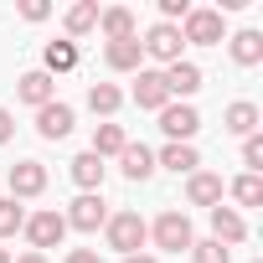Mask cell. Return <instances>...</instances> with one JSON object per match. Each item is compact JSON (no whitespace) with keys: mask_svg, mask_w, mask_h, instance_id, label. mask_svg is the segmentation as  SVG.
<instances>
[{"mask_svg":"<svg viewBox=\"0 0 263 263\" xmlns=\"http://www.w3.org/2000/svg\"><path fill=\"white\" fill-rule=\"evenodd\" d=\"M103 237H108V248L114 253H140L145 248V237H150V222L140 217V212H114L108 222H103Z\"/></svg>","mask_w":263,"mask_h":263,"instance_id":"1","label":"cell"},{"mask_svg":"<svg viewBox=\"0 0 263 263\" xmlns=\"http://www.w3.org/2000/svg\"><path fill=\"white\" fill-rule=\"evenodd\" d=\"M150 237H155V248H165V253H191V242H196L186 212H160L155 227H150Z\"/></svg>","mask_w":263,"mask_h":263,"instance_id":"2","label":"cell"},{"mask_svg":"<svg viewBox=\"0 0 263 263\" xmlns=\"http://www.w3.org/2000/svg\"><path fill=\"white\" fill-rule=\"evenodd\" d=\"M181 42H191V47H217V42H222V11L191 6V16L181 21Z\"/></svg>","mask_w":263,"mask_h":263,"instance_id":"3","label":"cell"},{"mask_svg":"<svg viewBox=\"0 0 263 263\" xmlns=\"http://www.w3.org/2000/svg\"><path fill=\"white\" fill-rule=\"evenodd\" d=\"M181 47H186V42H181V26H165V21H155V26L145 31V42H140V52L155 57V62H165V67L181 62Z\"/></svg>","mask_w":263,"mask_h":263,"instance_id":"4","label":"cell"},{"mask_svg":"<svg viewBox=\"0 0 263 263\" xmlns=\"http://www.w3.org/2000/svg\"><path fill=\"white\" fill-rule=\"evenodd\" d=\"M62 222H67V227H78V232H98V227L108 222V206H103V196H98V191H83V196L62 212Z\"/></svg>","mask_w":263,"mask_h":263,"instance_id":"5","label":"cell"},{"mask_svg":"<svg viewBox=\"0 0 263 263\" xmlns=\"http://www.w3.org/2000/svg\"><path fill=\"white\" fill-rule=\"evenodd\" d=\"M21 232L31 237V253H47V248H57L67 237V222H62V212H36V217H26Z\"/></svg>","mask_w":263,"mask_h":263,"instance_id":"6","label":"cell"},{"mask_svg":"<svg viewBox=\"0 0 263 263\" xmlns=\"http://www.w3.org/2000/svg\"><path fill=\"white\" fill-rule=\"evenodd\" d=\"M160 129L171 135V145H191V135L201 129V114L191 103H165L160 108Z\"/></svg>","mask_w":263,"mask_h":263,"instance_id":"7","label":"cell"},{"mask_svg":"<svg viewBox=\"0 0 263 263\" xmlns=\"http://www.w3.org/2000/svg\"><path fill=\"white\" fill-rule=\"evenodd\" d=\"M47 191V165L42 160H16L11 165V196L26 201V196H42Z\"/></svg>","mask_w":263,"mask_h":263,"instance_id":"8","label":"cell"},{"mask_svg":"<svg viewBox=\"0 0 263 263\" xmlns=\"http://www.w3.org/2000/svg\"><path fill=\"white\" fill-rule=\"evenodd\" d=\"M72 124H78V119H72V108H67V103H57V98L36 108V135H42V140H67V135H72Z\"/></svg>","mask_w":263,"mask_h":263,"instance_id":"9","label":"cell"},{"mask_svg":"<svg viewBox=\"0 0 263 263\" xmlns=\"http://www.w3.org/2000/svg\"><path fill=\"white\" fill-rule=\"evenodd\" d=\"M206 217H212V237H217L222 248H237V242L248 237V222H242L237 206H212Z\"/></svg>","mask_w":263,"mask_h":263,"instance_id":"10","label":"cell"},{"mask_svg":"<svg viewBox=\"0 0 263 263\" xmlns=\"http://www.w3.org/2000/svg\"><path fill=\"white\" fill-rule=\"evenodd\" d=\"M98 31L108 42H129V36H140V21L129 6H108V11H98Z\"/></svg>","mask_w":263,"mask_h":263,"instance_id":"11","label":"cell"},{"mask_svg":"<svg viewBox=\"0 0 263 263\" xmlns=\"http://www.w3.org/2000/svg\"><path fill=\"white\" fill-rule=\"evenodd\" d=\"M186 201L191 206H222V176H212V171H196V176H186Z\"/></svg>","mask_w":263,"mask_h":263,"instance_id":"12","label":"cell"},{"mask_svg":"<svg viewBox=\"0 0 263 263\" xmlns=\"http://www.w3.org/2000/svg\"><path fill=\"white\" fill-rule=\"evenodd\" d=\"M222 129H227V135H237V140L258 135V103H248V98L227 103V114H222Z\"/></svg>","mask_w":263,"mask_h":263,"instance_id":"13","label":"cell"},{"mask_svg":"<svg viewBox=\"0 0 263 263\" xmlns=\"http://www.w3.org/2000/svg\"><path fill=\"white\" fill-rule=\"evenodd\" d=\"M135 103L140 108H165L171 103V88H165V72H140V83H135Z\"/></svg>","mask_w":263,"mask_h":263,"instance_id":"14","label":"cell"},{"mask_svg":"<svg viewBox=\"0 0 263 263\" xmlns=\"http://www.w3.org/2000/svg\"><path fill=\"white\" fill-rule=\"evenodd\" d=\"M103 62H108L114 72H140V62H145L140 36H129V42H108V47H103Z\"/></svg>","mask_w":263,"mask_h":263,"instance_id":"15","label":"cell"},{"mask_svg":"<svg viewBox=\"0 0 263 263\" xmlns=\"http://www.w3.org/2000/svg\"><path fill=\"white\" fill-rule=\"evenodd\" d=\"M165 88H171V98H191L201 88V67L196 62H171L165 67Z\"/></svg>","mask_w":263,"mask_h":263,"instance_id":"16","label":"cell"},{"mask_svg":"<svg viewBox=\"0 0 263 263\" xmlns=\"http://www.w3.org/2000/svg\"><path fill=\"white\" fill-rule=\"evenodd\" d=\"M155 165H165V171H176V176H196V171H201V155H196V145H165V150L155 155Z\"/></svg>","mask_w":263,"mask_h":263,"instance_id":"17","label":"cell"},{"mask_svg":"<svg viewBox=\"0 0 263 263\" xmlns=\"http://www.w3.org/2000/svg\"><path fill=\"white\" fill-rule=\"evenodd\" d=\"M103 171H108V165H103V160H98L93 150L72 155V165H67V176H72V181H78L83 191H98V186H103Z\"/></svg>","mask_w":263,"mask_h":263,"instance_id":"18","label":"cell"},{"mask_svg":"<svg viewBox=\"0 0 263 263\" xmlns=\"http://www.w3.org/2000/svg\"><path fill=\"white\" fill-rule=\"evenodd\" d=\"M119 171H124L129 181H150V176H155V155H150L145 145H124V150H119Z\"/></svg>","mask_w":263,"mask_h":263,"instance_id":"19","label":"cell"},{"mask_svg":"<svg viewBox=\"0 0 263 263\" xmlns=\"http://www.w3.org/2000/svg\"><path fill=\"white\" fill-rule=\"evenodd\" d=\"M16 93H21V103L42 108V103H52V98H57V83H52L47 72H26V78L16 83Z\"/></svg>","mask_w":263,"mask_h":263,"instance_id":"20","label":"cell"},{"mask_svg":"<svg viewBox=\"0 0 263 263\" xmlns=\"http://www.w3.org/2000/svg\"><path fill=\"white\" fill-rule=\"evenodd\" d=\"M232 62H237V67H258V62H263V31H253V26L237 31V36H232Z\"/></svg>","mask_w":263,"mask_h":263,"instance_id":"21","label":"cell"},{"mask_svg":"<svg viewBox=\"0 0 263 263\" xmlns=\"http://www.w3.org/2000/svg\"><path fill=\"white\" fill-rule=\"evenodd\" d=\"M42 72L52 78V72H72L78 67V42H47V52H42Z\"/></svg>","mask_w":263,"mask_h":263,"instance_id":"22","label":"cell"},{"mask_svg":"<svg viewBox=\"0 0 263 263\" xmlns=\"http://www.w3.org/2000/svg\"><path fill=\"white\" fill-rule=\"evenodd\" d=\"M124 145H129V135H124L119 124H98V129H93V155H98V160H108V155H119Z\"/></svg>","mask_w":263,"mask_h":263,"instance_id":"23","label":"cell"},{"mask_svg":"<svg viewBox=\"0 0 263 263\" xmlns=\"http://www.w3.org/2000/svg\"><path fill=\"white\" fill-rule=\"evenodd\" d=\"M93 26H98V0H78L67 11V36H88Z\"/></svg>","mask_w":263,"mask_h":263,"instance_id":"24","label":"cell"},{"mask_svg":"<svg viewBox=\"0 0 263 263\" xmlns=\"http://www.w3.org/2000/svg\"><path fill=\"white\" fill-rule=\"evenodd\" d=\"M119 103H124V93H119L114 83H93V88H88V108H93V114L108 119V114H119Z\"/></svg>","mask_w":263,"mask_h":263,"instance_id":"25","label":"cell"},{"mask_svg":"<svg viewBox=\"0 0 263 263\" xmlns=\"http://www.w3.org/2000/svg\"><path fill=\"white\" fill-rule=\"evenodd\" d=\"M21 227H26V206H21L16 196H0V242L16 237Z\"/></svg>","mask_w":263,"mask_h":263,"instance_id":"26","label":"cell"},{"mask_svg":"<svg viewBox=\"0 0 263 263\" xmlns=\"http://www.w3.org/2000/svg\"><path fill=\"white\" fill-rule=\"evenodd\" d=\"M232 196H237V206H263V176H237L232 181Z\"/></svg>","mask_w":263,"mask_h":263,"instance_id":"27","label":"cell"},{"mask_svg":"<svg viewBox=\"0 0 263 263\" xmlns=\"http://www.w3.org/2000/svg\"><path fill=\"white\" fill-rule=\"evenodd\" d=\"M191 263H232V248H222L217 237H206V242H191Z\"/></svg>","mask_w":263,"mask_h":263,"instance_id":"28","label":"cell"},{"mask_svg":"<svg viewBox=\"0 0 263 263\" xmlns=\"http://www.w3.org/2000/svg\"><path fill=\"white\" fill-rule=\"evenodd\" d=\"M242 165H248V176L263 171V135H248L242 140Z\"/></svg>","mask_w":263,"mask_h":263,"instance_id":"29","label":"cell"},{"mask_svg":"<svg viewBox=\"0 0 263 263\" xmlns=\"http://www.w3.org/2000/svg\"><path fill=\"white\" fill-rule=\"evenodd\" d=\"M21 16H26V21H47L52 6H47V0H21Z\"/></svg>","mask_w":263,"mask_h":263,"instance_id":"30","label":"cell"},{"mask_svg":"<svg viewBox=\"0 0 263 263\" xmlns=\"http://www.w3.org/2000/svg\"><path fill=\"white\" fill-rule=\"evenodd\" d=\"M11 135H16V119H11V108H0V145H11Z\"/></svg>","mask_w":263,"mask_h":263,"instance_id":"31","label":"cell"},{"mask_svg":"<svg viewBox=\"0 0 263 263\" xmlns=\"http://www.w3.org/2000/svg\"><path fill=\"white\" fill-rule=\"evenodd\" d=\"M67 263H98V253H93V248H72V253H67Z\"/></svg>","mask_w":263,"mask_h":263,"instance_id":"32","label":"cell"},{"mask_svg":"<svg viewBox=\"0 0 263 263\" xmlns=\"http://www.w3.org/2000/svg\"><path fill=\"white\" fill-rule=\"evenodd\" d=\"M11 263H47V253H21V258H11Z\"/></svg>","mask_w":263,"mask_h":263,"instance_id":"33","label":"cell"},{"mask_svg":"<svg viewBox=\"0 0 263 263\" xmlns=\"http://www.w3.org/2000/svg\"><path fill=\"white\" fill-rule=\"evenodd\" d=\"M124 263H155V258H150V253H129Z\"/></svg>","mask_w":263,"mask_h":263,"instance_id":"34","label":"cell"},{"mask_svg":"<svg viewBox=\"0 0 263 263\" xmlns=\"http://www.w3.org/2000/svg\"><path fill=\"white\" fill-rule=\"evenodd\" d=\"M0 263H11V253H6V248H0Z\"/></svg>","mask_w":263,"mask_h":263,"instance_id":"35","label":"cell"}]
</instances>
